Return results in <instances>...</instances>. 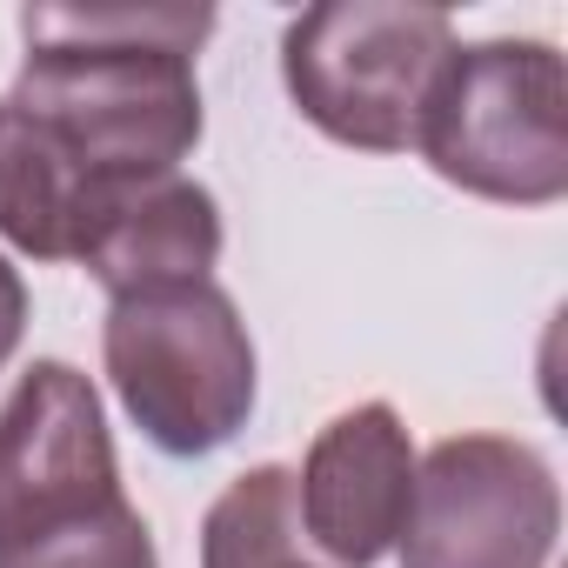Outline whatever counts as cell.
I'll list each match as a JSON object with an SVG mask.
<instances>
[{"label":"cell","mask_w":568,"mask_h":568,"mask_svg":"<svg viewBox=\"0 0 568 568\" xmlns=\"http://www.w3.org/2000/svg\"><path fill=\"white\" fill-rule=\"evenodd\" d=\"M108 382L161 455H214L254 415V342L214 281L141 288L108 308Z\"/></svg>","instance_id":"obj_3"},{"label":"cell","mask_w":568,"mask_h":568,"mask_svg":"<svg viewBox=\"0 0 568 568\" xmlns=\"http://www.w3.org/2000/svg\"><path fill=\"white\" fill-rule=\"evenodd\" d=\"M455 21L415 0H328L288 21L281 81L295 108L342 148L402 154L422 134L442 68L455 61Z\"/></svg>","instance_id":"obj_4"},{"label":"cell","mask_w":568,"mask_h":568,"mask_svg":"<svg viewBox=\"0 0 568 568\" xmlns=\"http://www.w3.org/2000/svg\"><path fill=\"white\" fill-rule=\"evenodd\" d=\"M21 34L28 61L0 101V234L34 261H81L194 154V48L214 8H28Z\"/></svg>","instance_id":"obj_1"},{"label":"cell","mask_w":568,"mask_h":568,"mask_svg":"<svg viewBox=\"0 0 568 568\" xmlns=\"http://www.w3.org/2000/svg\"><path fill=\"white\" fill-rule=\"evenodd\" d=\"M561 535L555 468L508 435H455L415 468L402 568H548Z\"/></svg>","instance_id":"obj_6"},{"label":"cell","mask_w":568,"mask_h":568,"mask_svg":"<svg viewBox=\"0 0 568 568\" xmlns=\"http://www.w3.org/2000/svg\"><path fill=\"white\" fill-rule=\"evenodd\" d=\"M428 168L481 201L548 207L568 194V81L548 41L455 48L422 114Z\"/></svg>","instance_id":"obj_5"},{"label":"cell","mask_w":568,"mask_h":568,"mask_svg":"<svg viewBox=\"0 0 568 568\" xmlns=\"http://www.w3.org/2000/svg\"><path fill=\"white\" fill-rule=\"evenodd\" d=\"M214 261H221V207L187 174H168L148 194H134L81 254V267L114 302L141 288H174V281H207Z\"/></svg>","instance_id":"obj_8"},{"label":"cell","mask_w":568,"mask_h":568,"mask_svg":"<svg viewBox=\"0 0 568 568\" xmlns=\"http://www.w3.org/2000/svg\"><path fill=\"white\" fill-rule=\"evenodd\" d=\"M21 328H28V288H21V274L8 267V254H0V368L14 362Z\"/></svg>","instance_id":"obj_10"},{"label":"cell","mask_w":568,"mask_h":568,"mask_svg":"<svg viewBox=\"0 0 568 568\" xmlns=\"http://www.w3.org/2000/svg\"><path fill=\"white\" fill-rule=\"evenodd\" d=\"M0 568H161L101 395L68 362H34L0 402Z\"/></svg>","instance_id":"obj_2"},{"label":"cell","mask_w":568,"mask_h":568,"mask_svg":"<svg viewBox=\"0 0 568 568\" xmlns=\"http://www.w3.org/2000/svg\"><path fill=\"white\" fill-rule=\"evenodd\" d=\"M201 568H322L302 541L288 468H247L214 495L201 521Z\"/></svg>","instance_id":"obj_9"},{"label":"cell","mask_w":568,"mask_h":568,"mask_svg":"<svg viewBox=\"0 0 568 568\" xmlns=\"http://www.w3.org/2000/svg\"><path fill=\"white\" fill-rule=\"evenodd\" d=\"M408 501H415V448L388 402L335 415L295 475L302 535L335 568H375L402 541Z\"/></svg>","instance_id":"obj_7"}]
</instances>
